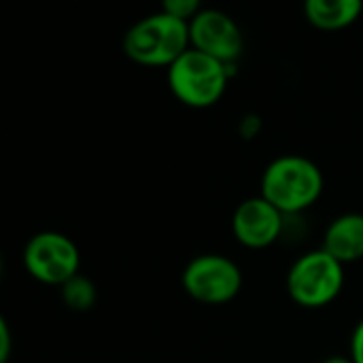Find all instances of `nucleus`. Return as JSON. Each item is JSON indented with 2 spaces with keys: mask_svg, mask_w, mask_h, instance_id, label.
<instances>
[{
  "mask_svg": "<svg viewBox=\"0 0 363 363\" xmlns=\"http://www.w3.org/2000/svg\"><path fill=\"white\" fill-rule=\"evenodd\" d=\"M321 168L304 155H281L272 160L262 174V191L283 215L308 211L323 194Z\"/></svg>",
  "mask_w": 363,
  "mask_h": 363,
  "instance_id": "1",
  "label": "nucleus"
},
{
  "mask_svg": "<svg viewBox=\"0 0 363 363\" xmlns=\"http://www.w3.org/2000/svg\"><path fill=\"white\" fill-rule=\"evenodd\" d=\"M187 49H191L189 23L168 15L166 11L138 19L123 36L125 55L140 66L170 68Z\"/></svg>",
  "mask_w": 363,
  "mask_h": 363,
  "instance_id": "2",
  "label": "nucleus"
},
{
  "mask_svg": "<svg viewBox=\"0 0 363 363\" xmlns=\"http://www.w3.org/2000/svg\"><path fill=\"white\" fill-rule=\"evenodd\" d=\"M234 64H223L202 51L187 49L170 68L168 85L179 102L191 108L217 104L232 79Z\"/></svg>",
  "mask_w": 363,
  "mask_h": 363,
  "instance_id": "3",
  "label": "nucleus"
},
{
  "mask_svg": "<svg viewBox=\"0 0 363 363\" xmlns=\"http://www.w3.org/2000/svg\"><path fill=\"white\" fill-rule=\"evenodd\" d=\"M345 289V266L328 251L315 249L298 257L287 272V294L302 308H323Z\"/></svg>",
  "mask_w": 363,
  "mask_h": 363,
  "instance_id": "4",
  "label": "nucleus"
},
{
  "mask_svg": "<svg viewBox=\"0 0 363 363\" xmlns=\"http://www.w3.org/2000/svg\"><path fill=\"white\" fill-rule=\"evenodd\" d=\"M181 285L189 298L200 304L221 306L232 302L242 289L240 266L219 253H204L194 257L183 274Z\"/></svg>",
  "mask_w": 363,
  "mask_h": 363,
  "instance_id": "5",
  "label": "nucleus"
},
{
  "mask_svg": "<svg viewBox=\"0 0 363 363\" xmlns=\"http://www.w3.org/2000/svg\"><path fill=\"white\" fill-rule=\"evenodd\" d=\"M23 268L38 283L62 287L79 274L81 253L62 232H38L23 247Z\"/></svg>",
  "mask_w": 363,
  "mask_h": 363,
  "instance_id": "6",
  "label": "nucleus"
},
{
  "mask_svg": "<svg viewBox=\"0 0 363 363\" xmlns=\"http://www.w3.org/2000/svg\"><path fill=\"white\" fill-rule=\"evenodd\" d=\"M191 49L202 51L223 64H234L245 49L240 26L219 9H202L189 21Z\"/></svg>",
  "mask_w": 363,
  "mask_h": 363,
  "instance_id": "7",
  "label": "nucleus"
},
{
  "mask_svg": "<svg viewBox=\"0 0 363 363\" xmlns=\"http://www.w3.org/2000/svg\"><path fill=\"white\" fill-rule=\"evenodd\" d=\"M283 213L266 198L242 200L232 215V234L247 249H266L283 234Z\"/></svg>",
  "mask_w": 363,
  "mask_h": 363,
  "instance_id": "8",
  "label": "nucleus"
},
{
  "mask_svg": "<svg viewBox=\"0 0 363 363\" xmlns=\"http://www.w3.org/2000/svg\"><path fill=\"white\" fill-rule=\"evenodd\" d=\"M321 249L342 266L363 259V213H345L336 217L323 234Z\"/></svg>",
  "mask_w": 363,
  "mask_h": 363,
  "instance_id": "9",
  "label": "nucleus"
},
{
  "mask_svg": "<svg viewBox=\"0 0 363 363\" xmlns=\"http://www.w3.org/2000/svg\"><path fill=\"white\" fill-rule=\"evenodd\" d=\"M363 13L362 0H308L304 4L306 19L319 30H345Z\"/></svg>",
  "mask_w": 363,
  "mask_h": 363,
  "instance_id": "10",
  "label": "nucleus"
},
{
  "mask_svg": "<svg viewBox=\"0 0 363 363\" xmlns=\"http://www.w3.org/2000/svg\"><path fill=\"white\" fill-rule=\"evenodd\" d=\"M60 296H62L64 306H68L70 311H77V313L89 311L96 304V298H98L96 285L83 274H77L74 279L64 283L60 287Z\"/></svg>",
  "mask_w": 363,
  "mask_h": 363,
  "instance_id": "11",
  "label": "nucleus"
},
{
  "mask_svg": "<svg viewBox=\"0 0 363 363\" xmlns=\"http://www.w3.org/2000/svg\"><path fill=\"white\" fill-rule=\"evenodd\" d=\"M162 11H166L168 15H172V17L189 23L202 11V6H200L198 0H166L162 4Z\"/></svg>",
  "mask_w": 363,
  "mask_h": 363,
  "instance_id": "12",
  "label": "nucleus"
},
{
  "mask_svg": "<svg viewBox=\"0 0 363 363\" xmlns=\"http://www.w3.org/2000/svg\"><path fill=\"white\" fill-rule=\"evenodd\" d=\"M13 353V336L11 328L4 319H0V363H6Z\"/></svg>",
  "mask_w": 363,
  "mask_h": 363,
  "instance_id": "13",
  "label": "nucleus"
},
{
  "mask_svg": "<svg viewBox=\"0 0 363 363\" xmlns=\"http://www.w3.org/2000/svg\"><path fill=\"white\" fill-rule=\"evenodd\" d=\"M238 132L245 136V138H255L259 132H262V119L257 115H245L238 123Z\"/></svg>",
  "mask_w": 363,
  "mask_h": 363,
  "instance_id": "14",
  "label": "nucleus"
},
{
  "mask_svg": "<svg viewBox=\"0 0 363 363\" xmlns=\"http://www.w3.org/2000/svg\"><path fill=\"white\" fill-rule=\"evenodd\" d=\"M351 359L355 363H363V319L357 323L351 336Z\"/></svg>",
  "mask_w": 363,
  "mask_h": 363,
  "instance_id": "15",
  "label": "nucleus"
},
{
  "mask_svg": "<svg viewBox=\"0 0 363 363\" xmlns=\"http://www.w3.org/2000/svg\"><path fill=\"white\" fill-rule=\"evenodd\" d=\"M323 363H355L351 357H340V355H334V357H328Z\"/></svg>",
  "mask_w": 363,
  "mask_h": 363,
  "instance_id": "16",
  "label": "nucleus"
}]
</instances>
